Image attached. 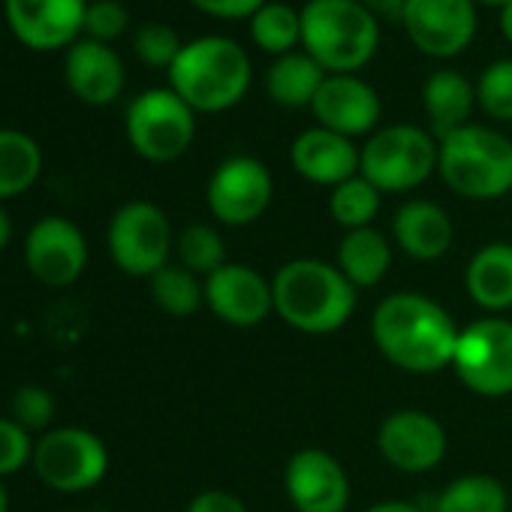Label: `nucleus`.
<instances>
[{"label":"nucleus","mask_w":512,"mask_h":512,"mask_svg":"<svg viewBox=\"0 0 512 512\" xmlns=\"http://www.w3.org/2000/svg\"><path fill=\"white\" fill-rule=\"evenodd\" d=\"M461 329L443 305L425 293H392L371 314V338L380 356L407 374L452 368Z\"/></svg>","instance_id":"obj_1"},{"label":"nucleus","mask_w":512,"mask_h":512,"mask_svg":"<svg viewBox=\"0 0 512 512\" xmlns=\"http://www.w3.org/2000/svg\"><path fill=\"white\" fill-rule=\"evenodd\" d=\"M166 79L196 115H220L247 97L253 64L238 40L205 34L184 43L175 64L166 70Z\"/></svg>","instance_id":"obj_2"},{"label":"nucleus","mask_w":512,"mask_h":512,"mask_svg":"<svg viewBox=\"0 0 512 512\" xmlns=\"http://www.w3.org/2000/svg\"><path fill=\"white\" fill-rule=\"evenodd\" d=\"M275 314L305 335H332L344 329L356 311L359 290L326 260H290L272 278Z\"/></svg>","instance_id":"obj_3"},{"label":"nucleus","mask_w":512,"mask_h":512,"mask_svg":"<svg viewBox=\"0 0 512 512\" xmlns=\"http://www.w3.org/2000/svg\"><path fill=\"white\" fill-rule=\"evenodd\" d=\"M380 49V19L359 0H308L302 7V52L329 76H359Z\"/></svg>","instance_id":"obj_4"},{"label":"nucleus","mask_w":512,"mask_h":512,"mask_svg":"<svg viewBox=\"0 0 512 512\" xmlns=\"http://www.w3.org/2000/svg\"><path fill=\"white\" fill-rule=\"evenodd\" d=\"M443 184L473 202H491L512 190V139L485 124H467L437 142Z\"/></svg>","instance_id":"obj_5"},{"label":"nucleus","mask_w":512,"mask_h":512,"mask_svg":"<svg viewBox=\"0 0 512 512\" xmlns=\"http://www.w3.org/2000/svg\"><path fill=\"white\" fill-rule=\"evenodd\" d=\"M437 151L440 145L428 127L389 124L365 139L359 175H365L380 193H407L437 172Z\"/></svg>","instance_id":"obj_6"},{"label":"nucleus","mask_w":512,"mask_h":512,"mask_svg":"<svg viewBox=\"0 0 512 512\" xmlns=\"http://www.w3.org/2000/svg\"><path fill=\"white\" fill-rule=\"evenodd\" d=\"M34 473L58 494H85L109 473V446L100 434L82 425L49 428L34 446Z\"/></svg>","instance_id":"obj_7"},{"label":"nucleus","mask_w":512,"mask_h":512,"mask_svg":"<svg viewBox=\"0 0 512 512\" xmlns=\"http://www.w3.org/2000/svg\"><path fill=\"white\" fill-rule=\"evenodd\" d=\"M124 133L142 160L175 163L196 139V112L172 88H148L127 106Z\"/></svg>","instance_id":"obj_8"},{"label":"nucleus","mask_w":512,"mask_h":512,"mask_svg":"<svg viewBox=\"0 0 512 512\" xmlns=\"http://www.w3.org/2000/svg\"><path fill=\"white\" fill-rule=\"evenodd\" d=\"M106 247L112 263L124 275L151 281L172 260L175 232L160 205L148 199H133L112 214L106 229Z\"/></svg>","instance_id":"obj_9"},{"label":"nucleus","mask_w":512,"mask_h":512,"mask_svg":"<svg viewBox=\"0 0 512 512\" xmlns=\"http://www.w3.org/2000/svg\"><path fill=\"white\" fill-rule=\"evenodd\" d=\"M452 371L473 395H512V320L482 317L464 326L455 344Z\"/></svg>","instance_id":"obj_10"},{"label":"nucleus","mask_w":512,"mask_h":512,"mask_svg":"<svg viewBox=\"0 0 512 512\" xmlns=\"http://www.w3.org/2000/svg\"><path fill=\"white\" fill-rule=\"evenodd\" d=\"M275 199V178L263 160L250 154L226 157L208 178L205 202L217 223L247 226L256 223Z\"/></svg>","instance_id":"obj_11"},{"label":"nucleus","mask_w":512,"mask_h":512,"mask_svg":"<svg viewBox=\"0 0 512 512\" xmlns=\"http://www.w3.org/2000/svg\"><path fill=\"white\" fill-rule=\"evenodd\" d=\"M476 7V0H407L401 28L422 55L452 61L476 40Z\"/></svg>","instance_id":"obj_12"},{"label":"nucleus","mask_w":512,"mask_h":512,"mask_svg":"<svg viewBox=\"0 0 512 512\" xmlns=\"http://www.w3.org/2000/svg\"><path fill=\"white\" fill-rule=\"evenodd\" d=\"M22 250H25V266L31 278L46 287H70L88 269L85 232L61 214L40 217L28 229Z\"/></svg>","instance_id":"obj_13"},{"label":"nucleus","mask_w":512,"mask_h":512,"mask_svg":"<svg viewBox=\"0 0 512 512\" xmlns=\"http://www.w3.org/2000/svg\"><path fill=\"white\" fill-rule=\"evenodd\" d=\"M205 305L226 326L256 329L275 314L272 281L253 266L226 263L205 278Z\"/></svg>","instance_id":"obj_14"},{"label":"nucleus","mask_w":512,"mask_h":512,"mask_svg":"<svg viewBox=\"0 0 512 512\" xmlns=\"http://www.w3.org/2000/svg\"><path fill=\"white\" fill-rule=\"evenodd\" d=\"M377 449L383 461L401 473L434 470L449 449L446 428L425 410H395L377 428Z\"/></svg>","instance_id":"obj_15"},{"label":"nucleus","mask_w":512,"mask_h":512,"mask_svg":"<svg viewBox=\"0 0 512 512\" xmlns=\"http://www.w3.org/2000/svg\"><path fill=\"white\" fill-rule=\"evenodd\" d=\"M88 0H4L16 40L34 52L70 49L82 37Z\"/></svg>","instance_id":"obj_16"},{"label":"nucleus","mask_w":512,"mask_h":512,"mask_svg":"<svg viewBox=\"0 0 512 512\" xmlns=\"http://www.w3.org/2000/svg\"><path fill=\"white\" fill-rule=\"evenodd\" d=\"M284 488L296 512H344L350 503V476L326 449H299L284 470Z\"/></svg>","instance_id":"obj_17"},{"label":"nucleus","mask_w":512,"mask_h":512,"mask_svg":"<svg viewBox=\"0 0 512 512\" xmlns=\"http://www.w3.org/2000/svg\"><path fill=\"white\" fill-rule=\"evenodd\" d=\"M311 115L317 118V127L356 139L380 130L383 103L377 88L362 76H326L311 103Z\"/></svg>","instance_id":"obj_18"},{"label":"nucleus","mask_w":512,"mask_h":512,"mask_svg":"<svg viewBox=\"0 0 512 512\" xmlns=\"http://www.w3.org/2000/svg\"><path fill=\"white\" fill-rule=\"evenodd\" d=\"M64 79L70 94L85 106H109L121 97L127 70L112 46L79 37L64 55Z\"/></svg>","instance_id":"obj_19"},{"label":"nucleus","mask_w":512,"mask_h":512,"mask_svg":"<svg viewBox=\"0 0 512 512\" xmlns=\"http://www.w3.org/2000/svg\"><path fill=\"white\" fill-rule=\"evenodd\" d=\"M359 160H362V148H356L353 139L332 133L326 127L302 130L290 148L293 169L305 181L329 187V190L359 175Z\"/></svg>","instance_id":"obj_20"},{"label":"nucleus","mask_w":512,"mask_h":512,"mask_svg":"<svg viewBox=\"0 0 512 512\" xmlns=\"http://www.w3.org/2000/svg\"><path fill=\"white\" fill-rule=\"evenodd\" d=\"M455 238L452 217L431 199H410L392 217V241L416 263H434L449 253Z\"/></svg>","instance_id":"obj_21"},{"label":"nucleus","mask_w":512,"mask_h":512,"mask_svg":"<svg viewBox=\"0 0 512 512\" xmlns=\"http://www.w3.org/2000/svg\"><path fill=\"white\" fill-rule=\"evenodd\" d=\"M422 109L428 133L440 142L470 124V115L476 109V82L452 67H440L422 85Z\"/></svg>","instance_id":"obj_22"},{"label":"nucleus","mask_w":512,"mask_h":512,"mask_svg":"<svg viewBox=\"0 0 512 512\" xmlns=\"http://www.w3.org/2000/svg\"><path fill=\"white\" fill-rule=\"evenodd\" d=\"M467 296L485 314L512 311V244L491 241L479 247L464 272Z\"/></svg>","instance_id":"obj_23"},{"label":"nucleus","mask_w":512,"mask_h":512,"mask_svg":"<svg viewBox=\"0 0 512 512\" xmlns=\"http://www.w3.org/2000/svg\"><path fill=\"white\" fill-rule=\"evenodd\" d=\"M335 266L341 269V275L356 287V290H368L377 287L392 266V244L389 238L374 229H350L344 232L338 253H335Z\"/></svg>","instance_id":"obj_24"},{"label":"nucleus","mask_w":512,"mask_h":512,"mask_svg":"<svg viewBox=\"0 0 512 512\" xmlns=\"http://www.w3.org/2000/svg\"><path fill=\"white\" fill-rule=\"evenodd\" d=\"M326 76L329 73L308 52L299 49L275 58V64L266 73V94L281 109H311Z\"/></svg>","instance_id":"obj_25"},{"label":"nucleus","mask_w":512,"mask_h":512,"mask_svg":"<svg viewBox=\"0 0 512 512\" xmlns=\"http://www.w3.org/2000/svg\"><path fill=\"white\" fill-rule=\"evenodd\" d=\"M43 172V148L34 136L0 127V202L28 193Z\"/></svg>","instance_id":"obj_26"},{"label":"nucleus","mask_w":512,"mask_h":512,"mask_svg":"<svg viewBox=\"0 0 512 512\" xmlns=\"http://www.w3.org/2000/svg\"><path fill=\"white\" fill-rule=\"evenodd\" d=\"M253 46L266 55H290L302 49V10L284 4V0H269L263 10L247 22Z\"/></svg>","instance_id":"obj_27"},{"label":"nucleus","mask_w":512,"mask_h":512,"mask_svg":"<svg viewBox=\"0 0 512 512\" xmlns=\"http://www.w3.org/2000/svg\"><path fill=\"white\" fill-rule=\"evenodd\" d=\"M506 485L488 473H467L452 479L434 500V512H506Z\"/></svg>","instance_id":"obj_28"},{"label":"nucleus","mask_w":512,"mask_h":512,"mask_svg":"<svg viewBox=\"0 0 512 512\" xmlns=\"http://www.w3.org/2000/svg\"><path fill=\"white\" fill-rule=\"evenodd\" d=\"M151 299L154 305L175 320H187L193 317L202 305H205V281L193 272H187L178 263L163 266L151 281H148Z\"/></svg>","instance_id":"obj_29"},{"label":"nucleus","mask_w":512,"mask_h":512,"mask_svg":"<svg viewBox=\"0 0 512 512\" xmlns=\"http://www.w3.org/2000/svg\"><path fill=\"white\" fill-rule=\"evenodd\" d=\"M380 205H383V193L365 175H353L350 181L329 190V214L344 232L374 226Z\"/></svg>","instance_id":"obj_30"},{"label":"nucleus","mask_w":512,"mask_h":512,"mask_svg":"<svg viewBox=\"0 0 512 512\" xmlns=\"http://www.w3.org/2000/svg\"><path fill=\"white\" fill-rule=\"evenodd\" d=\"M175 253H178V266L187 272L199 275L202 281L214 275L220 266H226V244L220 229L211 223H190L175 235Z\"/></svg>","instance_id":"obj_31"},{"label":"nucleus","mask_w":512,"mask_h":512,"mask_svg":"<svg viewBox=\"0 0 512 512\" xmlns=\"http://www.w3.org/2000/svg\"><path fill=\"white\" fill-rule=\"evenodd\" d=\"M476 106L491 121H512V58H497L479 73Z\"/></svg>","instance_id":"obj_32"},{"label":"nucleus","mask_w":512,"mask_h":512,"mask_svg":"<svg viewBox=\"0 0 512 512\" xmlns=\"http://www.w3.org/2000/svg\"><path fill=\"white\" fill-rule=\"evenodd\" d=\"M181 49H184V43H181L178 31L169 25H160V22L142 25L133 34V52L151 70H169Z\"/></svg>","instance_id":"obj_33"},{"label":"nucleus","mask_w":512,"mask_h":512,"mask_svg":"<svg viewBox=\"0 0 512 512\" xmlns=\"http://www.w3.org/2000/svg\"><path fill=\"white\" fill-rule=\"evenodd\" d=\"M10 416L31 434H46L55 419V395L40 383H25L10 398Z\"/></svg>","instance_id":"obj_34"},{"label":"nucleus","mask_w":512,"mask_h":512,"mask_svg":"<svg viewBox=\"0 0 512 512\" xmlns=\"http://www.w3.org/2000/svg\"><path fill=\"white\" fill-rule=\"evenodd\" d=\"M37 437L22 428L13 416H0V479L13 476L34 461Z\"/></svg>","instance_id":"obj_35"},{"label":"nucleus","mask_w":512,"mask_h":512,"mask_svg":"<svg viewBox=\"0 0 512 512\" xmlns=\"http://www.w3.org/2000/svg\"><path fill=\"white\" fill-rule=\"evenodd\" d=\"M130 25V13L118 0H91L85 10V25H82V37L97 40L112 46V40H118Z\"/></svg>","instance_id":"obj_36"},{"label":"nucleus","mask_w":512,"mask_h":512,"mask_svg":"<svg viewBox=\"0 0 512 512\" xmlns=\"http://www.w3.org/2000/svg\"><path fill=\"white\" fill-rule=\"evenodd\" d=\"M190 4L217 22H250L269 0H190Z\"/></svg>","instance_id":"obj_37"},{"label":"nucleus","mask_w":512,"mask_h":512,"mask_svg":"<svg viewBox=\"0 0 512 512\" xmlns=\"http://www.w3.org/2000/svg\"><path fill=\"white\" fill-rule=\"evenodd\" d=\"M187 512H247L244 500L235 497L232 491H223V488H208V491H199Z\"/></svg>","instance_id":"obj_38"},{"label":"nucleus","mask_w":512,"mask_h":512,"mask_svg":"<svg viewBox=\"0 0 512 512\" xmlns=\"http://www.w3.org/2000/svg\"><path fill=\"white\" fill-rule=\"evenodd\" d=\"M359 4L374 13L377 19H392V22H401V13L407 7V0H359Z\"/></svg>","instance_id":"obj_39"},{"label":"nucleus","mask_w":512,"mask_h":512,"mask_svg":"<svg viewBox=\"0 0 512 512\" xmlns=\"http://www.w3.org/2000/svg\"><path fill=\"white\" fill-rule=\"evenodd\" d=\"M365 512H422V509L407 500H380V503L368 506Z\"/></svg>","instance_id":"obj_40"},{"label":"nucleus","mask_w":512,"mask_h":512,"mask_svg":"<svg viewBox=\"0 0 512 512\" xmlns=\"http://www.w3.org/2000/svg\"><path fill=\"white\" fill-rule=\"evenodd\" d=\"M13 241V220H10V211L0 202V253H4Z\"/></svg>","instance_id":"obj_41"},{"label":"nucleus","mask_w":512,"mask_h":512,"mask_svg":"<svg viewBox=\"0 0 512 512\" xmlns=\"http://www.w3.org/2000/svg\"><path fill=\"white\" fill-rule=\"evenodd\" d=\"M497 28H500V34H503V40L512 46V0H509L506 7L497 10Z\"/></svg>","instance_id":"obj_42"},{"label":"nucleus","mask_w":512,"mask_h":512,"mask_svg":"<svg viewBox=\"0 0 512 512\" xmlns=\"http://www.w3.org/2000/svg\"><path fill=\"white\" fill-rule=\"evenodd\" d=\"M0 512H10V491H7L4 479H0Z\"/></svg>","instance_id":"obj_43"},{"label":"nucleus","mask_w":512,"mask_h":512,"mask_svg":"<svg viewBox=\"0 0 512 512\" xmlns=\"http://www.w3.org/2000/svg\"><path fill=\"white\" fill-rule=\"evenodd\" d=\"M476 4H482V7H494V10H500V7H506L509 0H476Z\"/></svg>","instance_id":"obj_44"}]
</instances>
